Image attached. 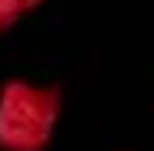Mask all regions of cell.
<instances>
[{
  "instance_id": "1",
  "label": "cell",
  "mask_w": 154,
  "mask_h": 151,
  "mask_svg": "<svg viewBox=\"0 0 154 151\" xmlns=\"http://www.w3.org/2000/svg\"><path fill=\"white\" fill-rule=\"evenodd\" d=\"M62 117L58 86L7 79L0 86V151H45Z\"/></svg>"
},
{
  "instance_id": "2",
  "label": "cell",
  "mask_w": 154,
  "mask_h": 151,
  "mask_svg": "<svg viewBox=\"0 0 154 151\" xmlns=\"http://www.w3.org/2000/svg\"><path fill=\"white\" fill-rule=\"evenodd\" d=\"M45 0H0V34L14 31L17 24L28 17L34 7H41Z\"/></svg>"
}]
</instances>
